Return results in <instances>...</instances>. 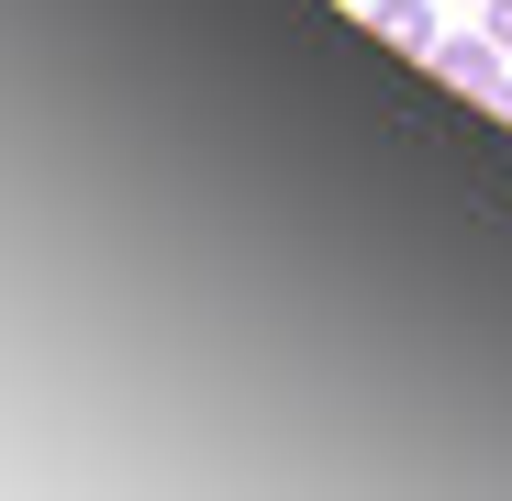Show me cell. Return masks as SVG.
Wrapping results in <instances>:
<instances>
[{"mask_svg": "<svg viewBox=\"0 0 512 501\" xmlns=\"http://www.w3.org/2000/svg\"><path fill=\"white\" fill-rule=\"evenodd\" d=\"M423 67H435L446 90H468V101H490L501 78H512V45H501V34L479 23V34H435V56H423Z\"/></svg>", "mask_w": 512, "mask_h": 501, "instance_id": "1", "label": "cell"}, {"mask_svg": "<svg viewBox=\"0 0 512 501\" xmlns=\"http://www.w3.org/2000/svg\"><path fill=\"white\" fill-rule=\"evenodd\" d=\"M479 23H490V34H501V45H512V0H479Z\"/></svg>", "mask_w": 512, "mask_h": 501, "instance_id": "3", "label": "cell"}, {"mask_svg": "<svg viewBox=\"0 0 512 501\" xmlns=\"http://www.w3.org/2000/svg\"><path fill=\"white\" fill-rule=\"evenodd\" d=\"M490 112H501V123H512V78H501V90H490Z\"/></svg>", "mask_w": 512, "mask_h": 501, "instance_id": "4", "label": "cell"}, {"mask_svg": "<svg viewBox=\"0 0 512 501\" xmlns=\"http://www.w3.org/2000/svg\"><path fill=\"white\" fill-rule=\"evenodd\" d=\"M368 34H379V45H401V56H435V34H446V23H435V0H368Z\"/></svg>", "mask_w": 512, "mask_h": 501, "instance_id": "2", "label": "cell"}]
</instances>
